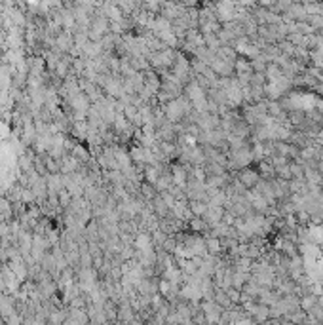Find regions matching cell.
Returning a JSON list of instances; mask_svg holds the SVG:
<instances>
[{"label":"cell","instance_id":"cell-1","mask_svg":"<svg viewBox=\"0 0 323 325\" xmlns=\"http://www.w3.org/2000/svg\"><path fill=\"white\" fill-rule=\"evenodd\" d=\"M238 181L244 184L246 190H253L256 184L260 182V175L253 168H246V170H242V172L238 173Z\"/></svg>","mask_w":323,"mask_h":325},{"label":"cell","instance_id":"cell-2","mask_svg":"<svg viewBox=\"0 0 323 325\" xmlns=\"http://www.w3.org/2000/svg\"><path fill=\"white\" fill-rule=\"evenodd\" d=\"M209 210V204L206 202H200V200H190L188 202V211L192 217H198V219H204V215L208 213Z\"/></svg>","mask_w":323,"mask_h":325},{"label":"cell","instance_id":"cell-3","mask_svg":"<svg viewBox=\"0 0 323 325\" xmlns=\"http://www.w3.org/2000/svg\"><path fill=\"white\" fill-rule=\"evenodd\" d=\"M206 249H208V255L215 257V255H218V253L222 251V244H220V240L218 238L209 236V238L206 240Z\"/></svg>","mask_w":323,"mask_h":325},{"label":"cell","instance_id":"cell-4","mask_svg":"<svg viewBox=\"0 0 323 325\" xmlns=\"http://www.w3.org/2000/svg\"><path fill=\"white\" fill-rule=\"evenodd\" d=\"M192 325H194V324H192Z\"/></svg>","mask_w":323,"mask_h":325}]
</instances>
